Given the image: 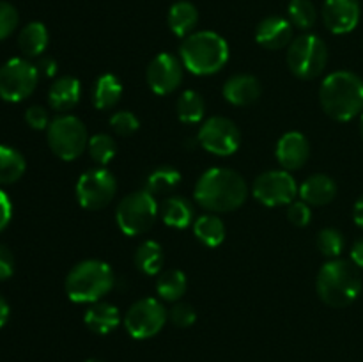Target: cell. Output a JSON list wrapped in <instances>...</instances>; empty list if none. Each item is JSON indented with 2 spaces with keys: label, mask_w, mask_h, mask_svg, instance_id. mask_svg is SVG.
<instances>
[{
  "label": "cell",
  "mask_w": 363,
  "mask_h": 362,
  "mask_svg": "<svg viewBox=\"0 0 363 362\" xmlns=\"http://www.w3.org/2000/svg\"><path fill=\"white\" fill-rule=\"evenodd\" d=\"M248 195V187L240 172L225 167H213L199 177L195 201L211 213H225L240 208Z\"/></svg>",
  "instance_id": "1"
},
{
  "label": "cell",
  "mask_w": 363,
  "mask_h": 362,
  "mask_svg": "<svg viewBox=\"0 0 363 362\" xmlns=\"http://www.w3.org/2000/svg\"><path fill=\"white\" fill-rule=\"evenodd\" d=\"M323 110L335 121H351L363 114V80L351 71H335L319 87Z\"/></svg>",
  "instance_id": "2"
},
{
  "label": "cell",
  "mask_w": 363,
  "mask_h": 362,
  "mask_svg": "<svg viewBox=\"0 0 363 362\" xmlns=\"http://www.w3.org/2000/svg\"><path fill=\"white\" fill-rule=\"evenodd\" d=\"M179 53L188 71L206 77L218 73L225 66L229 60V45L216 32L201 31L184 38Z\"/></svg>",
  "instance_id": "3"
},
{
  "label": "cell",
  "mask_w": 363,
  "mask_h": 362,
  "mask_svg": "<svg viewBox=\"0 0 363 362\" xmlns=\"http://www.w3.org/2000/svg\"><path fill=\"white\" fill-rule=\"evenodd\" d=\"M318 295L330 307H346L362 293V277L357 266L344 259H332L318 273Z\"/></svg>",
  "instance_id": "4"
},
{
  "label": "cell",
  "mask_w": 363,
  "mask_h": 362,
  "mask_svg": "<svg viewBox=\"0 0 363 362\" xmlns=\"http://www.w3.org/2000/svg\"><path fill=\"white\" fill-rule=\"evenodd\" d=\"M113 286L110 265L99 259H87L74 266L66 279V293L77 304H96Z\"/></svg>",
  "instance_id": "5"
},
{
  "label": "cell",
  "mask_w": 363,
  "mask_h": 362,
  "mask_svg": "<svg viewBox=\"0 0 363 362\" xmlns=\"http://www.w3.org/2000/svg\"><path fill=\"white\" fill-rule=\"evenodd\" d=\"M328 50L325 41L315 34H303L293 39L287 50V66L301 80L318 78L325 71Z\"/></svg>",
  "instance_id": "6"
},
{
  "label": "cell",
  "mask_w": 363,
  "mask_h": 362,
  "mask_svg": "<svg viewBox=\"0 0 363 362\" xmlns=\"http://www.w3.org/2000/svg\"><path fill=\"white\" fill-rule=\"evenodd\" d=\"M158 212L160 206L155 195L149 194L147 190H140L126 195L119 202L116 219L124 234L138 236V234H144L151 229Z\"/></svg>",
  "instance_id": "7"
},
{
  "label": "cell",
  "mask_w": 363,
  "mask_h": 362,
  "mask_svg": "<svg viewBox=\"0 0 363 362\" xmlns=\"http://www.w3.org/2000/svg\"><path fill=\"white\" fill-rule=\"evenodd\" d=\"M46 130H48L46 138L50 149L55 153V156L66 162L78 158L89 144L87 128L74 116L57 117Z\"/></svg>",
  "instance_id": "8"
},
{
  "label": "cell",
  "mask_w": 363,
  "mask_h": 362,
  "mask_svg": "<svg viewBox=\"0 0 363 362\" xmlns=\"http://www.w3.org/2000/svg\"><path fill=\"white\" fill-rule=\"evenodd\" d=\"M39 70L25 59H9L0 67V98L16 103L28 98L38 87Z\"/></svg>",
  "instance_id": "9"
},
{
  "label": "cell",
  "mask_w": 363,
  "mask_h": 362,
  "mask_svg": "<svg viewBox=\"0 0 363 362\" xmlns=\"http://www.w3.org/2000/svg\"><path fill=\"white\" fill-rule=\"evenodd\" d=\"M167 309L156 298H142L135 302L126 312L124 327L135 339H149L156 336L167 323Z\"/></svg>",
  "instance_id": "10"
},
{
  "label": "cell",
  "mask_w": 363,
  "mask_h": 362,
  "mask_svg": "<svg viewBox=\"0 0 363 362\" xmlns=\"http://www.w3.org/2000/svg\"><path fill=\"white\" fill-rule=\"evenodd\" d=\"M117 192V181L106 169H91L78 177L77 199L82 208L101 209L108 204Z\"/></svg>",
  "instance_id": "11"
},
{
  "label": "cell",
  "mask_w": 363,
  "mask_h": 362,
  "mask_svg": "<svg viewBox=\"0 0 363 362\" xmlns=\"http://www.w3.org/2000/svg\"><path fill=\"white\" fill-rule=\"evenodd\" d=\"M197 141L208 153L216 156H230L241 144V133L236 124L222 116L204 121L197 135Z\"/></svg>",
  "instance_id": "12"
},
{
  "label": "cell",
  "mask_w": 363,
  "mask_h": 362,
  "mask_svg": "<svg viewBox=\"0 0 363 362\" xmlns=\"http://www.w3.org/2000/svg\"><path fill=\"white\" fill-rule=\"evenodd\" d=\"M254 197L264 206L291 204L296 197V181L287 170H268L254 181Z\"/></svg>",
  "instance_id": "13"
},
{
  "label": "cell",
  "mask_w": 363,
  "mask_h": 362,
  "mask_svg": "<svg viewBox=\"0 0 363 362\" xmlns=\"http://www.w3.org/2000/svg\"><path fill=\"white\" fill-rule=\"evenodd\" d=\"M183 78V66L172 53H160L149 62L145 71V80L149 89L160 96L170 94L176 91Z\"/></svg>",
  "instance_id": "14"
},
{
  "label": "cell",
  "mask_w": 363,
  "mask_h": 362,
  "mask_svg": "<svg viewBox=\"0 0 363 362\" xmlns=\"http://www.w3.org/2000/svg\"><path fill=\"white\" fill-rule=\"evenodd\" d=\"M323 21L332 34H350L360 21L358 0H325Z\"/></svg>",
  "instance_id": "15"
},
{
  "label": "cell",
  "mask_w": 363,
  "mask_h": 362,
  "mask_svg": "<svg viewBox=\"0 0 363 362\" xmlns=\"http://www.w3.org/2000/svg\"><path fill=\"white\" fill-rule=\"evenodd\" d=\"M311 144L300 131H287L277 144V160L286 170H296L307 163Z\"/></svg>",
  "instance_id": "16"
},
{
  "label": "cell",
  "mask_w": 363,
  "mask_h": 362,
  "mask_svg": "<svg viewBox=\"0 0 363 362\" xmlns=\"http://www.w3.org/2000/svg\"><path fill=\"white\" fill-rule=\"evenodd\" d=\"M255 41L266 50H280L293 41V23L282 16H268L255 28Z\"/></svg>",
  "instance_id": "17"
},
{
  "label": "cell",
  "mask_w": 363,
  "mask_h": 362,
  "mask_svg": "<svg viewBox=\"0 0 363 362\" xmlns=\"http://www.w3.org/2000/svg\"><path fill=\"white\" fill-rule=\"evenodd\" d=\"M223 96L236 106H248L261 96V84L252 75H234L223 85Z\"/></svg>",
  "instance_id": "18"
},
{
  "label": "cell",
  "mask_w": 363,
  "mask_h": 362,
  "mask_svg": "<svg viewBox=\"0 0 363 362\" xmlns=\"http://www.w3.org/2000/svg\"><path fill=\"white\" fill-rule=\"evenodd\" d=\"M301 201H305L311 206H323L328 204L335 199L337 195V185L326 174H314V176L307 177L300 188Z\"/></svg>",
  "instance_id": "19"
},
{
  "label": "cell",
  "mask_w": 363,
  "mask_h": 362,
  "mask_svg": "<svg viewBox=\"0 0 363 362\" xmlns=\"http://www.w3.org/2000/svg\"><path fill=\"white\" fill-rule=\"evenodd\" d=\"M84 322L89 330L99 334V336H106V334H110L119 327L121 312L116 305L105 304V302H96L94 305L87 309Z\"/></svg>",
  "instance_id": "20"
},
{
  "label": "cell",
  "mask_w": 363,
  "mask_h": 362,
  "mask_svg": "<svg viewBox=\"0 0 363 362\" xmlns=\"http://www.w3.org/2000/svg\"><path fill=\"white\" fill-rule=\"evenodd\" d=\"M80 92L82 85L80 82L74 77H62L59 80H55L50 87L48 92V102L50 106L53 110H59V112H66L71 110L73 106H77V103L80 102Z\"/></svg>",
  "instance_id": "21"
},
{
  "label": "cell",
  "mask_w": 363,
  "mask_h": 362,
  "mask_svg": "<svg viewBox=\"0 0 363 362\" xmlns=\"http://www.w3.org/2000/svg\"><path fill=\"white\" fill-rule=\"evenodd\" d=\"M160 213H162L163 222L169 227L184 229L190 224H194V206L184 197L172 195V197L163 199L162 206H160Z\"/></svg>",
  "instance_id": "22"
},
{
  "label": "cell",
  "mask_w": 363,
  "mask_h": 362,
  "mask_svg": "<svg viewBox=\"0 0 363 362\" xmlns=\"http://www.w3.org/2000/svg\"><path fill=\"white\" fill-rule=\"evenodd\" d=\"M199 11L188 0H179L169 9V27L177 38H188L197 27Z\"/></svg>",
  "instance_id": "23"
},
{
  "label": "cell",
  "mask_w": 363,
  "mask_h": 362,
  "mask_svg": "<svg viewBox=\"0 0 363 362\" xmlns=\"http://www.w3.org/2000/svg\"><path fill=\"white\" fill-rule=\"evenodd\" d=\"M123 96V84L119 78L112 73H105L96 80L94 92H92V103L98 110L112 109L119 103Z\"/></svg>",
  "instance_id": "24"
},
{
  "label": "cell",
  "mask_w": 363,
  "mask_h": 362,
  "mask_svg": "<svg viewBox=\"0 0 363 362\" xmlns=\"http://www.w3.org/2000/svg\"><path fill=\"white\" fill-rule=\"evenodd\" d=\"M48 31L41 21H30L21 28L20 35H18V46H20L21 53L27 57H39L48 46Z\"/></svg>",
  "instance_id": "25"
},
{
  "label": "cell",
  "mask_w": 363,
  "mask_h": 362,
  "mask_svg": "<svg viewBox=\"0 0 363 362\" xmlns=\"http://www.w3.org/2000/svg\"><path fill=\"white\" fill-rule=\"evenodd\" d=\"M194 233L206 247H218L225 240V226L215 213H206L194 220Z\"/></svg>",
  "instance_id": "26"
},
{
  "label": "cell",
  "mask_w": 363,
  "mask_h": 362,
  "mask_svg": "<svg viewBox=\"0 0 363 362\" xmlns=\"http://www.w3.org/2000/svg\"><path fill=\"white\" fill-rule=\"evenodd\" d=\"M163 263H165V254H163L162 245L155 240L144 241L137 248V252H135V265L145 275H156V273H160Z\"/></svg>",
  "instance_id": "27"
},
{
  "label": "cell",
  "mask_w": 363,
  "mask_h": 362,
  "mask_svg": "<svg viewBox=\"0 0 363 362\" xmlns=\"http://www.w3.org/2000/svg\"><path fill=\"white\" fill-rule=\"evenodd\" d=\"M25 158L9 146H0V183L9 185L20 180L25 172Z\"/></svg>",
  "instance_id": "28"
},
{
  "label": "cell",
  "mask_w": 363,
  "mask_h": 362,
  "mask_svg": "<svg viewBox=\"0 0 363 362\" xmlns=\"http://www.w3.org/2000/svg\"><path fill=\"white\" fill-rule=\"evenodd\" d=\"M186 291V275L181 270H167L156 280V293L167 302H177Z\"/></svg>",
  "instance_id": "29"
},
{
  "label": "cell",
  "mask_w": 363,
  "mask_h": 362,
  "mask_svg": "<svg viewBox=\"0 0 363 362\" xmlns=\"http://www.w3.org/2000/svg\"><path fill=\"white\" fill-rule=\"evenodd\" d=\"M176 110L179 121H183V123L186 124H195L201 123L202 117H204L206 103L197 91L188 89V91H184L183 94L179 96V99H177Z\"/></svg>",
  "instance_id": "30"
},
{
  "label": "cell",
  "mask_w": 363,
  "mask_h": 362,
  "mask_svg": "<svg viewBox=\"0 0 363 362\" xmlns=\"http://www.w3.org/2000/svg\"><path fill=\"white\" fill-rule=\"evenodd\" d=\"M181 181V172L177 169L170 165L158 167V169L152 170L151 174L145 180V188L149 194H167V192H172L174 188L179 185Z\"/></svg>",
  "instance_id": "31"
},
{
  "label": "cell",
  "mask_w": 363,
  "mask_h": 362,
  "mask_svg": "<svg viewBox=\"0 0 363 362\" xmlns=\"http://www.w3.org/2000/svg\"><path fill=\"white\" fill-rule=\"evenodd\" d=\"M287 13H289L291 23L296 25L301 31L314 27L315 18H318V11L311 0H291Z\"/></svg>",
  "instance_id": "32"
},
{
  "label": "cell",
  "mask_w": 363,
  "mask_h": 362,
  "mask_svg": "<svg viewBox=\"0 0 363 362\" xmlns=\"http://www.w3.org/2000/svg\"><path fill=\"white\" fill-rule=\"evenodd\" d=\"M89 155L99 165H106L113 160L117 153V144L110 135L106 133H98L94 137L89 138Z\"/></svg>",
  "instance_id": "33"
},
{
  "label": "cell",
  "mask_w": 363,
  "mask_h": 362,
  "mask_svg": "<svg viewBox=\"0 0 363 362\" xmlns=\"http://www.w3.org/2000/svg\"><path fill=\"white\" fill-rule=\"evenodd\" d=\"M318 248L326 258L337 259L344 251V236L340 231L333 227H325L318 234Z\"/></svg>",
  "instance_id": "34"
},
{
  "label": "cell",
  "mask_w": 363,
  "mask_h": 362,
  "mask_svg": "<svg viewBox=\"0 0 363 362\" xmlns=\"http://www.w3.org/2000/svg\"><path fill=\"white\" fill-rule=\"evenodd\" d=\"M110 128L121 137H130L140 128V121L130 110H121L110 117Z\"/></svg>",
  "instance_id": "35"
},
{
  "label": "cell",
  "mask_w": 363,
  "mask_h": 362,
  "mask_svg": "<svg viewBox=\"0 0 363 362\" xmlns=\"http://www.w3.org/2000/svg\"><path fill=\"white\" fill-rule=\"evenodd\" d=\"M18 21H20V14H18L16 7L13 4L0 0V41L9 38L16 31Z\"/></svg>",
  "instance_id": "36"
},
{
  "label": "cell",
  "mask_w": 363,
  "mask_h": 362,
  "mask_svg": "<svg viewBox=\"0 0 363 362\" xmlns=\"http://www.w3.org/2000/svg\"><path fill=\"white\" fill-rule=\"evenodd\" d=\"M170 322L176 327H181V329H186V327H191L197 319V312L191 307L190 304H176L172 309H170Z\"/></svg>",
  "instance_id": "37"
},
{
  "label": "cell",
  "mask_w": 363,
  "mask_h": 362,
  "mask_svg": "<svg viewBox=\"0 0 363 362\" xmlns=\"http://www.w3.org/2000/svg\"><path fill=\"white\" fill-rule=\"evenodd\" d=\"M287 219H289V222L294 224V226L305 227L312 219L311 204H307L305 201H293L289 204V209H287Z\"/></svg>",
  "instance_id": "38"
},
{
  "label": "cell",
  "mask_w": 363,
  "mask_h": 362,
  "mask_svg": "<svg viewBox=\"0 0 363 362\" xmlns=\"http://www.w3.org/2000/svg\"><path fill=\"white\" fill-rule=\"evenodd\" d=\"M25 121H27L28 126L34 128V130H45V128L50 126L48 112H46L43 106L38 105L27 109V112H25Z\"/></svg>",
  "instance_id": "39"
},
{
  "label": "cell",
  "mask_w": 363,
  "mask_h": 362,
  "mask_svg": "<svg viewBox=\"0 0 363 362\" xmlns=\"http://www.w3.org/2000/svg\"><path fill=\"white\" fill-rule=\"evenodd\" d=\"M14 272V258L13 252L0 243V280L9 279Z\"/></svg>",
  "instance_id": "40"
},
{
  "label": "cell",
  "mask_w": 363,
  "mask_h": 362,
  "mask_svg": "<svg viewBox=\"0 0 363 362\" xmlns=\"http://www.w3.org/2000/svg\"><path fill=\"white\" fill-rule=\"evenodd\" d=\"M11 216H13V204H11V199L7 197V194L4 190H0V233L7 227V224L11 222Z\"/></svg>",
  "instance_id": "41"
},
{
  "label": "cell",
  "mask_w": 363,
  "mask_h": 362,
  "mask_svg": "<svg viewBox=\"0 0 363 362\" xmlns=\"http://www.w3.org/2000/svg\"><path fill=\"white\" fill-rule=\"evenodd\" d=\"M38 70L39 73H43L45 77H53V75L57 73L55 59H52V57H43L38 64Z\"/></svg>",
  "instance_id": "42"
},
{
  "label": "cell",
  "mask_w": 363,
  "mask_h": 362,
  "mask_svg": "<svg viewBox=\"0 0 363 362\" xmlns=\"http://www.w3.org/2000/svg\"><path fill=\"white\" fill-rule=\"evenodd\" d=\"M351 259H353L354 266L363 268V238L358 241H354L353 248H351Z\"/></svg>",
  "instance_id": "43"
},
{
  "label": "cell",
  "mask_w": 363,
  "mask_h": 362,
  "mask_svg": "<svg viewBox=\"0 0 363 362\" xmlns=\"http://www.w3.org/2000/svg\"><path fill=\"white\" fill-rule=\"evenodd\" d=\"M353 219L358 226L363 227V195L354 202V208H353Z\"/></svg>",
  "instance_id": "44"
},
{
  "label": "cell",
  "mask_w": 363,
  "mask_h": 362,
  "mask_svg": "<svg viewBox=\"0 0 363 362\" xmlns=\"http://www.w3.org/2000/svg\"><path fill=\"white\" fill-rule=\"evenodd\" d=\"M7 318H9V305H7V302L0 297V329L6 325Z\"/></svg>",
  "instance_id": "45"
},
{
  "label": "cell",
  "mask_w": 363,
  "mask_h": 362,
  "mask_svg": "<svg viewBox=\"0 0 363 362\" xmlns=\"http://www.w3.org/2000/svg\"><path fill=\"white\" fill-rule=\"evenodd\" d=\"M360 131H362V137H363V114H362V119H360Z\"/></svg>",
  "instance_id": "46"
},
{
  "label": "cell",
  "mask_w": 363,
  "mask_h": 362,
  "mask_svg": "<svg viewBox=\"0 0 363 362\" xmlns=\"http://www.w3.org/2000/svg\"><path fill=\"white\" fill-rule=\"evenodd\" d=\"M87 362H103V361H99V358H89Z\"/></svg>",
  "instance_id": "47"
}]
</instances>
